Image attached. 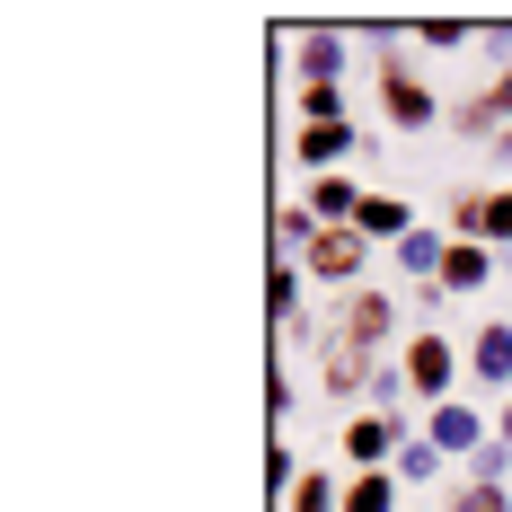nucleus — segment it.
<instances>
[{
    "label": "nucleus",
    "instance_id": "nucleus-1",
    "mask_svg": "<svg viewBox=\"0 0 512 512\" xmlns=\"http://www.w3.org/2000/svg\"><path fill=\"white\" fill-rule=\"evenodd\" d=\"M327 318H336V345H354V354H371V362H389L398 345H407V336H398V327H407V301H398L389 283H362V292H345Z\"/></svg>",
    "mask_w": 512,
    "mask_h": 512
},
{
    "label": "nucleus",
    "instance_id": "nucleus-2",
    "mask_svg": "<svg viewBox=\"0 0 512 512\" xmlns=\"http://www.w3.org/2000/svg\"><path fill=\"white\" fill-rule=\"evenodd\" d=\"M398 371H407V398L433 415L442 398H460L468 345H460V336H442V327H407V345H398Z\"/></svg>",
    "mask_w": 512,
    "mask_h": 512
},
{
    "label": "nucleus",
    "instance_id": "nucleus-3",
    "mask_svg": "<svg viewBox=\"0 0 512 512\" xmlns=\"http://www.w3.org/2000/svg\"><path fill=\"white\" fill-rule=\"evenodd\" d=\"M371 36H380V115H389L398 133H433L451 106L433 98V80H424L415 62H398V27H371Z\"/></svg>",
    "mask_w": 512,
    "mask_h": 512
},
{
    "label": "nucleus",
    "instance_id": "nucleus-4",
    "mask_svg": "<svg viewBox=\"0 0 512 512\" xmlns=\"http://www.w3.org/2000/svg\"><path fill=\"white\" fill-rule=\"evenodd\" d=\"M371 239H362V230H318V239H309L301 248V274L309 283H318V292H336V301H345V292H362V283H380V274H371Z\"/></svg>",
    "mask_w": 512,
    "mask_h": 512
},
{
    "label": "nucleus",
    "instance_id": "nucleus-5",
    "mask_svg": "<svg viewBox=\"0 0 512 512\" xmlns=\"http://www.w3.org/2000/svg\"><path fill=\"white\" fill-rule=\"evenodd\" d=\"M415 433H424V415H380V407H362V415H345L336 451H345V468H398V451H407Z\"/></svg>",
    "mask_w": 512,
    "mask_h": 512
},
{
    "label": "nucleus",
    "instance_id": "nucleus-6",
    "mask_svg": "<svg viewBox=\"0 0 512 512\" xmlns=\"http://www.w3.org/2000/svg\"><path fill=\"white\" fill-rule=\"evenodd\" d=\"M442 230L477 239V248H512V186H460L442 204Z\"/></svg>",
    "mask_w": 512,
    "mask_h": 512
},
{
    "label": "nucleus",
    "instance_id": "nucleus-7",
    "mask_svg": "<svg viewBox=\"0 0 512 512\" xmlns=\"http://www.w3.org/2000/svg\"><path fill=\"white\" fill-rule=\"evenodd\" d=\"M424 442H433V451H442L451 468H468L477 451H486V442H495V415H486V407H468V398H442V407L424 415Z\"/></svg>",
    "mask_w": 512,
    "mask_h": 512
},
{
    "label": "nucleus",
    "instance_id": "nucleus-8",
    "mask_svg": "<svg viewBox=\"0 0 512 512\" xmlns=\"http://www.w3.org/2000/svg\"><path fill=\"white\" fill-rule=\"evenodd\" d=\"M504 124H512V62H495V71H486V80L451 106V133H468V142H495Z\"/></svg>",
    "mask_w": 512,
    "mask_h": 512
},
{
    "label": "nucleus",
    "instance_id": "nucleus-9",
    "mask_svg": "<svg viewBox=\"0 0 512 512\" xmlns=\"http://www.w3.org/2000/svg\"><path fill=\"white\" fill-rule=\"evenodd\" d=\"M468 380L495 389V398H512V318H486V327L468 336Z\"/></svg>",
    "mask_w": 512,
    "mask_h": 512
},
{
    "label": "nucleus",
    "instance_id": "nucleus-10",
    "mask_svg": "<svg viewBox=\"0 0 512 512\" xmlns=\"http://www.w3.org/2000/svg\"><path fill=\"white\" fill-rule=\"evenodd\" d=\"M354 124H292V159H301L309 177H336V168H345V159H354Z\"/></svg>",
    "mask_w": 512,
    "mask_h": 512
},
{
    "label": "nucleus",
    "instance_id": "nucleus-11",
    "mask_svg": "<svg viewBox=\"0 0 512 512\" xmlns=\"http://www.w3.org/2000/svg\"><path fill=\"white\" fill-rule=\"evenodd\" d=\"M327 327H336V318H327ZM371 371H380V362L354 354V345H336V336L318 345V389H327V398H371Z\"/></svg>",
    "mask_w": 512,
    "mask_h": 512
},
{
    "label": "nucleus",
    "instance_id": "nucleus-12",
    "mask_svg": "<svg viewBox=\"0 0 512 512\" xmlns=\"http://www.w3.org/2000/svg\"><path fill=\"white\" fill-rule=\"evenodd\" d=\"M292 71L301 80H345V27H292Z\"/></svg>",
    "mask_w": 512,
    "mask_h": 512
},
{
    "label": "nucleus",
    "instance_id": "nucleus-13",
    "mask_svg": "<svg viewBox=\"0 0 512 512\" xmlns=\"http://www.w3.org/2000/svg\"><path fill=\"white\" fill-rule=\"evenodd\" d=\"M486 283H495V248H477V239H451L442 274H433V292H442V301H451V292H460V301H477Z\"/></svg>",
    "mask_w": 512,
    "mask_h": 512
},
{
    "label": "nucleus",
    "instance_id": "nucleus-14",
    "mask_svg": "<svg viewBox=\"0 0 512 512\" xmlns=\"http://www.w3.org/2000/svg\"><path fill=\"white\" fill-rule=\"evenodd\" d=\"M265 309H274V336H292L309 318V274L301 256H274V274H265Z\"/></svg>",
    "mask_w": 512,
    "mask_h": 512
},
{
    "label": "nucleus",
    "instance_id": "nucleus-15",
    "mask_svg": "<svg viewBox=\"0 0 512 512\" xmlns=\"http://www.w3.org/2000/svg\"><path fill=\"white\" fill-rule=\"evenodd\" d=\"M354 230H362V239H371V248H398V239H415V230H424V221H415V212L398 204V195H362V212H354Z\"/></svg>",
    "mask_w": 512,
    "mask_h": 512
},
{
    "label": "nucleus",
    "instance_id": "nucleus-16",
    "mask_svg": "<svg viewBox=\"0 0 512 512\" xmlns=\"http://www.w3.org/2000/svg\"><path fill=\"white\" fill-rule=\"evenodd\" d=\"M345 512H407L398 468H345Z\"/></svg>",
    "mask_w": 512,
    "mask_h": 512
},
{
    "label": "nucleus",
    "instance_id": "nucleus-17",
    "mask_svg": "<svg viewBox=\"0 0 512 512\" xmlns=\"http://www.w3.org/2000/svg\"><path fill=\"white\" fill-rule=\"evenodd\" d=\"M442 256H451V230H433V221H424L415 239H398V248H389V265H398V274H424V283H433V274H442Z\"/></svg>",
    "mask_w": 512,
    "mask_h": 512
},
{
    "label": "nucleus",
    "instance_id": "nucleus-18",
    "mask_svg": "<svg viewBox=\"0 0 512 512\" xmlns=\"http://www.w3.org/2000/svg\"><path fill=\"white\" fill-rule=\"evenodd\" d=\"M283 512H345V477L336 468H301V486L283 495Z\"/></svg>",
    "mask_w": 512,
    "mask_h": 512
},
{
    "label": "nucleus",
    "instance_id": "nucleus-19",
    "mask_svg": "<svg viewBox=\"0 0 512 512\" xmlns=\"http://www.w3.org/2000/svg\"><path fill=\"white\" fill-rule=\"evenodd\" d=\"M415 45L424 53H468V45H486V27L477 18H415Z\"/></svg>",
    "mask_w": 512,
    "mask_h": 512
},
{
    "label": "nucleus",
    "instance_id": "nucleus-20",
    "mask_svg": "<svg viewBox=\"0 0 512 512\" xmlns=\"http://www.w3.org/2000/svg\"><path fill=\"white\" fill-rule=\"evenodd\" d=\"M301 124H354V115H345V89H336V80H301Z\"/></svg>",
    "mask_w": 512,
    "mask_h": 512
},
{
    "label": "nucleus",
    "instance_id": "nucleus-21",
    "mask_svg": "<svg viewBox=\"0 0 512 512\" xmlns=\"http://www.w3.org/2000/svg\"><path fill=\"white\" fill-rule=\"evenodd\" d=\"M433 477H451V460H442V451H433V442L415 433L407 451H398V486H433Z\"/></svg>",
    "mask_w": 512,
    "mask_h": 512
},
{
    "label": "nucleus",
    "instance_id": "nucleus-22",
    "mask_svg": "<svg viewBox=\"0 0 512 512\" xmlns=\"http://www.w3.org/2000/svg\"><path fill=\"white\" fill-rule=\"evenodd\" d=\"M309 239H318V221H309V204H274V256H301Z\"/></svg>",
    "mask_w": 512,
    "mask_h": 512
},
{
    "label": "nucleus",
    "instance_id": "nucleus-23",
    "mask_svg": "<svg viewBox=\"0 0 512 512\" xmlns=\"http://www.w3.org/2000/svg\"><path fill=\"white\" fill-rule=\"evenodd\" d=\"M442 512H512V486H442Z\"/></svg>",
    "mask_w": 512,
    "mask_h": 512
},
{
    "label": "nucleus",
    "instance_id": "nucleus-24",
    "mask_svg": "<svg viewBox=\"0 0 512 512\" xmlns=\"http://www.w3.org/2000/svg\"><path fill=\"white\" fill-rule=\"evenodd\" d=\"M460 477H468V486H512V442H486V451H477Z\"/></svg>",
    "mask_w": 512,
    "mask_h": 512
},
{
    "label": "nucleus",
    "instance_id": "nucleus-25",
    "mask_svg": "<svg viewBox=\"0 0 512 512\" xmlns=\"http://www.w3.org/2000/svg\"><path fill=\"white\" fill-rule=\"evenodd\" d=\"M398 398H407V371H398V354H389L380 371H371V407H380V415H398Z\"/></svg>",
    "mask_w": 512,
    "mask_h": 512
},
{
    "label": "nucleus",
    "instance_id": "nucleus-26",
    "mask_svg": "<svg viewBox=\"0 0 512 512\" xmlns=\"http://www.w3.org/2000/svg\"><path fill=\"white\" fill-rule=\"evenodd\" d=\"M495 442H512V398H495Z\"/></svg>",
    "mask_w": 512,
    "mask_h": 512
},
{
    "label": "nucleus",
    "instance_id": "nucleus-27",
    "mask_svg": "<svg viewBox=\"0 0 512 512\" xmlns=\"http://www.w3.org/2000/svg\"><path fill=\"white\" fill-rule=\"evenodd\" d=\"M486 151H495V159H504V168H512V124H504V133H495V142H486Z\"/></svg>",
    "mask_w": 512,
    "mask_h": 512
}]
</instances>
